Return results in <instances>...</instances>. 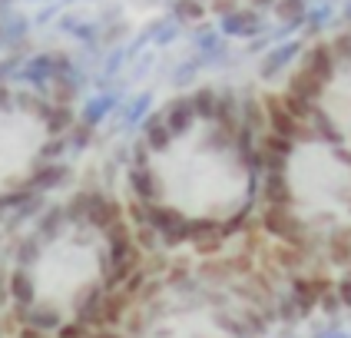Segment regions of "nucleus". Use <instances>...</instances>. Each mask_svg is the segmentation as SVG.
Here are the masks:
<instances>
[{"label": "nucleus", "mask_w": 351, "mask_h": 338, "mask_svg": "<svg viewBox=\"0 0 351 338\" xmlns=\"http://www.w3.org/2000/svg\"><path fill=\"white\" fill-rule=\"evenodd\" d=\"M265 173L269 117L226 93H195L146 126L130 169L133 209L166 242L213 252L255 229Z\"/></svg>", "instance_id": "f257e3e1"}, {"label": "nucleus", "mask_w": 351, "mask_h": 338, "mask_svg": "<svg viewBox=\"0 0 351 338\" xmlns=\"http://www.w3.org/2000/svg\"><path fill=\"white\" fill-rule=\"evenodd\" d=\"M139 249L113 202H60L20 239L0 278L3 309L27 338H86L130 312Z\"/></svg>", "instance_id": "f03ea898"}, {"label": "nucleus", "mask_w": 351, "mask_h": 338, "mask_svg": "<svg viewBox=\"0 0 351 338\" xmlns=\"http://www.w3.org/2000/svg\"><path fill=\"white\" fill-rule=\"evenodd\" d=\"M255 239L292 289H351V149L275 99Z\"/></svg>", "instance_id": "7ed1b4c3"}, {"label": "nucleus", "mask_w": 351, "mask_h": 338, "mask_svg": "<svg viewBox=\"0 0 351 338\" xmlns=\"http://www.w3.org/2000/svg\"><path fill=\"white\" fill-rule=\"evenodd\" d=\"M70 110L47 73H0V209L30 199L57 169Z\"/></svg>", "instance_id": "20e7f679"}, {"label": "nucleus", "mask_w": 351, "mask_h": 338, "mask_svg": "<svg viewBox=\"0 0 351 338\" xmlns=\"http://www.w3.org/2000/svg\"><path fill=\"white\" fill-rule=\"evenodd\" d=\"M285 110L351 149V30L315 43L292 73Z\"/></svg>", "instance_id": "39448f33"}, {"label": "nucleus", "mask_w": 351, "mask_h": 338, "mask_svg": "<svg viewBox=\"0 0 351 338\" xmlns=\"http://www.w3.org/2000/svg\"><path fill=\"white\" fill-rule=\"evenodd\" d=\"M302 3L305 0H186L195 14H213L229 30H258L269 14L289 20L302 14Z\"/></svg>", "instance_id": "423d86ee"}, {"label": "nucleus", "mask_w": 351, "mask_h": 338, "mask_svg": "<svg viewBox=\"0 0 351 338\" xmlns=\"http://www.w3.org/2000/svg\"><path fill=\"white\" fill-rule=\"evenodd\" d=\"M0 309H3V292H0Z\"/></svg>", "instance_id": "0eeeda50"}]
</instances>
